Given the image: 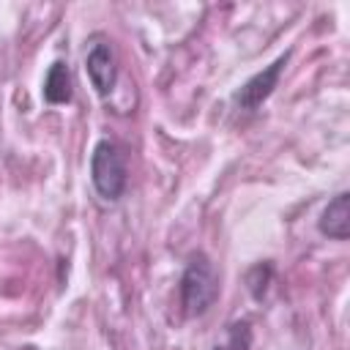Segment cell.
Masks as SVG:
<instances>
[{"instance_id":"cell-1","label":"cell","mask_w":350,"mask_h":350,"mask_svg":"<svg viewBox=\"0 0 350 350\" xmlns=\"http://www.w3.org/2000/svg\"><path fill=\"white\" fill-rule=\"evenodd\" d=\"M216 298H219L216 268L208 260V254L197 252L180 276V306H183L186 317H200L213 306Z\"/></svg>"},{"instance_id":"cell-2","label":"cell","mask_w":350,"mask_h":350,"mask_svg":"<svg viewBox=\"0 0 350 350\" xmlns=\"http://www.w3.org/2000/svg\"><path fill=\"white\" fill-rule=\"evenodd\" d=\"M90 180H93V189L98 191V197H104L109 202L120 200V194L126 191V183H129L126 156H123V150L112 139H101L93 148V156H90Z\"/></svg>"},{"instance_id":"cell-3","label":"cell","mask_w":350,"mask_h":350,"mask_svg":"<svg viewBox=\"0 0 350 350\" xmlns=\"http://www.w3.org/2000/svg\"><path fill=\"white\" fill-rule=\"evenodd\" d=\"M287 52L284 55H279L268 68H262V71H257L254 77H249L238 90H235V104L241 107V109H257L271 93H273V88L279 85V77H282V71H284V66H287Z\"/></svg>"},{"instance_id":"cell-4","label":"cell","mask_w":350,"mask_h":350,"mask_svg":"<svg viewBox=\"0 0 350 350\" xmlns=\"http://www.w3.org/2000/svg\"><path fill=\"white\" fill-rule=\"evenodd\" d=\"M85 68H88V77H90L96 93L109 96L115 82H118V60H115V52L107 41H98L90 46L88 57H85Z\"/></svg>"},{"instance_id":"cell-5","label":"cell","mask_w":350,"mask_h":350,"mask_svg":"<svg viewBox=\"0 0 350 350\" xmlns=\"http://www.w3.org/2000/svg\"><path fill=\"white\" fill-rule=\"evenodd\" d=\"M320 232L334 238V241H347L350 235V194L342 191L336 194L320 213V221H317Z\"/></svg>"},{"instance_id":"cell-6","label":"cell","mask_w":350,"mask_h":350,"mask_svg":"<svg viewBox=\"0 0 350 350\" xmlns=\"http://www.w3.org/2000/svg\"><path fill=\"white\" fill-rule=\"evenodd\" d=\"M71 71L63 60H55L44 79V98L49 104H68L71 101Z\"/></svg>"},{"instance_id":"cell-7","label":"cell","mask_w":350,"mask_h":350,"mask_svg":"<svg viewBox=\"0 0 350 350\" xmlns=\"http://www.w3.org/2000/svg\"><path fill=\"white\" fill-rule=\"evenodd\" d=\"M213 350H252V325L249 320H235L224 328V339Z\"/></svg>"},{"instance_id":"cell-8","label":"cell","mask_w":350,"mask_h":350,"mask_svg":"<svg viewBox=\"0 0 350 350\" xmlns=\"http://www.w3.org/2000/svg\"><path fill=\"white\" fill-rule=\"evenodd\" d=\"M271 276H273L271 262H260V265H254V268L249 271L246 282H249V290H252V295H254L257 301L265 298V290H268V284H271Z\"/></svg>"}]
</instances>
